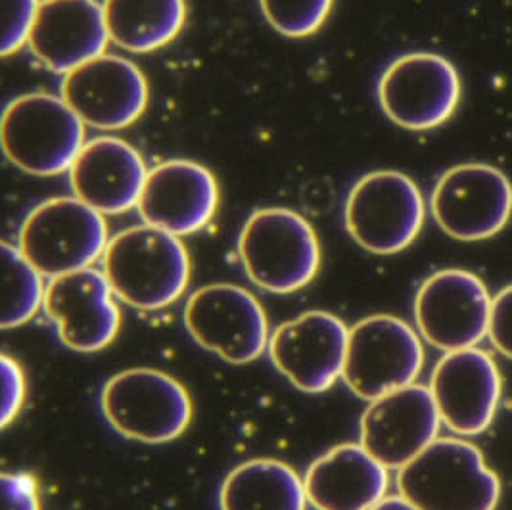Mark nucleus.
<instances>
[{"mask_svg":"<svg viewBox=\"0 0 512 510\" xmlns=\"http://www.w3.org/2000/svg\"><path fill=\"white\" fill-rule=\"evenodd\" d=\"M2 420L0 424L6 428L14 418L18 417L25 399V374L22 367L2 355Z\"/></svg>","mask_w":512,"mask_h":510,"instance_id":"obj_27","label":"nucleus"},{"mask_svg":"<svg viewBox=\"0 0 512 510\" xmlns=\"http://www.w3.org/2000/svg\"><path fill=\"white\" fill-rule=\"evenodd\" d=\"M148 169L139 150L116 137L87 142L70 167L75 198L102 215H117L139 206Z\"/></svg>","mask_w":512,"mask_h":510,"instance_id":"obj_20","label":"nucleus"},{"mask_svg":"<svg viewBox=\"0 0 512 510\" xmlns=\"http://www.w3.org/2000/svg\"><path fill=\"white\" fill-rule=\"evenodd\" d=\"M424 198L405 173L384 169L361 177L346 200L351 238L367 252L392 255L409 248L424 225Z\"/></svg>","mask_w":512,"mask_h":510,"instance_id":"obj_6","label":"nucleus"},{"mask_svg":"<svg viewBox=\"0 0 512 510\" xmlns=\"http://www.w3.org/2000/svg\"><path fill=\"white\" fill-rule=\"evenodd\" d=\"M2 56H10L29 43V35L37 20L41 2L39 0H2Z\"/></svg>","mask_w":512,"mask_h":510,"instance_id":"obj_26","label":"nucleus"},{"mask_svg":"<svg viewBox=\"0 0 512 510\" xmlns=\"http://www.w3.org/2000/svg\"><path fill=\"white\" fill-rule=\"evenodd\" d=\"M430 392L449 430L476 436L493 422L501 397V376L486 351L459 349L447 353L436 365Z\"/></svg>","mask_w":512,"mask_h":510,"instance_id":"obj_17","label":"nucleus"},{"mask_svg":"<svg viewBox=\"0 0 512 510\" xmlns=\"http://www.w3.org/2000/svg\"><path fill=\"white\" fill-rule=\"evenodd\" d=\"M269 25L284 37L302 39L325 25L334 0H259Z\"/></svg>","mask_w":512,"mask_h":510,"instance_id":"obj_25","label":"nucleus"},{"mask_svg":"<svg viewBox=\"0 0 512 510\" xmlns=\"http://www.w3.org/2000/svg\"><path fill=\"white\" fill-rule=\"evenodd\" d=\"M399 493L420 510H495L501 484L472 443L436 440L399 470Z\"/></svg>","mask_w":512,"mask_h":510,"instance_id":"obj_2","label":"nucleus"},{"mask_svg":"<svg viewBox=\"0 0 512 510\" xmlns=\"http://www.w3.org/2000/svg\"><path fill=\"white\" fill-rule=\"evenodd\" d=\"M2 486V510H41L39 487L33 476L27 474H8L0 478Z\"/></svg>","mask_w":512,"mask_h":510,"instance_id":"obj_28","label":"nucleus"},{"mask_svg":"<svg viewBox=\"0 0 512 510\" xmlns=\"http://www.w3.org/2000/svg\"><path fill=\"white\" fill-rule=\"evenodd\" d=\"M102 8L110 41L135 54L169 45L187 22L185 0H104Z\"/></svg>","mask_w":512,"mask_h":510,"instance_id":"obj_22","label":"nucleus"},{"mask_svg":"<svg viewBox=\"0 0 512 510\" xmlns=\"http://www.w3.org/2000/svg\"><path fill=\"white\" fill-rule=\"evenodd\" d=\"M190 336L221 359L244 365L269 346L267 315L248 290L234 284H210L196 290L185 309Z\"/></svg>","mask_w":512,"mask_h":510,"instance_id":"obj_11","label":"nucleus"},{"mask_svg":"<svg viewBox=\"0 0 512 510\" xmlns=\"http://www.w3.org/2000/svg\"><path fill=\"white\" fill-rule=\"evenodd\" d=\"M219 206V186L208 167L190 160H169L148 171L139 200L146 225L175 236L202 231Z\"/></svg>","mask_w":512,"mask_h":510,"instance_id":"obj_18","label":"nucleus"},{"mask_svg":"<svg viewBox=\"0 0 512 510\" xmlns=\"http://www.w3.org/2000/svg\"><path fill=\"white\" fill-rule=\"evenodd\" d=\"M430 208L440 229L451 238L488 240L511 221V181L493 165H455L438 179Z\"/></svg>","mask_w":512,"mask_h":510,"instance_id":"obj_10","label":"nucleus"},{"mask_svg":"<svg viewBox=\"0 0 512 510\" xmlns=\"http://www.w3.org/2000/svg\"><path fill=\"white\" fill-rule=\"evenodd\" d=\"M307 503L300 476L273 459L236 466L219 493L221 510H305Z\"/></svg>","mask_w":512,"mask_h":510,"instance_id":"obj_23","label":"nucleus"},{"mask_svg":"<svg viewBox=\"0 0 512 510\" xmlns=\"http://www.w3.org/2000/svg\"><path fill=\"white\" fill-rule=\"evenodd\" d=\"M108 227L100 211L79 198H52L25 217L20 250L43 277L89 269L108 248Z\"/></svg>","mask_w":512,"mask_h":510,"instance_id":"obj_5","label":"nucleus"},{"mask_svg":"<svg viewBox=\"0 0 512 510\" xmlns=\"http://www.w3.org/2000/svg\"><path fill=\"white\" fill-rule=\"evenodd\" d=\"M373 510H420L411 503V501H407L403 495H399V497H384Z\"/></svg>","mask_w":512,"mask_h":510,"instance_id":"obj_30","label":"nucleus"},{"mask_svg":"<svg viewBox=\"0 0 512 510\" xmlns=\"http://www.w3.org/2000/svg\"><path fill=\"white\" fill-rule=\"evenodd\" d=\"M43 275L27 261L20 248L2 244V328H16L31 321L45 305Z\"/></svg>","mask_w":512,"mask_h":510,"instance_id":"obj_24","label":"nucleus"},{"mask_svg":"<svg viewBox=\"0 0 512 510\" xmlns=\"http://www.w3.org/2000/svg\"><path fill=\"white\" fill-rule=\"evenodd\" d=\"M440 422L430 388L411 384L371 401L361 418V445L386 468H403L436 441Z\"/></svg>","mask_w":512,"mask_h":510,"instance_id":"obj_15","label":"nucleus"},{"mask_svg":"<svg viewBox=\"0 0 512 510\" xmlns=\"http://www.w3.org/2000/svg\"><path fill=\"white\" fill-rule=\"evenodd\" d=\"M102 273L119 300L140 311H158L185 294L190 257L179 236L140 225L108 242Z\"/></svg>","mask_w":512,"mask_h":510,"instance_id":"obj_1","label":"nucleus"},{"mask_svg":"<svg viewBox=\"0 0 512 510\" xmlns=\"http://www.w3.org/2000/svg\"><path fill=\"white\" fill-rule=\"evenodd\" d=\"M424 365L419 334L392 315H374L350 330L342 378L365 401L415 384Z\"/></svg>","mask_w":512,"mask_h":510,"instance_id":"obj_8","label":"nucleus"},{"mask_svg":"<svg viewBox=\"0 0 512 510\" xmlns=\"http://www.w3.org/2000/svg\"><path fill=\"white\" fill-rule=\"evenodd\" d=\"M62 98L85 125L117 131L139 121L148 106V81L127 58L102 54L70 71L62 81Z\"/></svg>","mask_w":512,"mask_h":510,"instance_id":"obj_13","label":"nucleus"},{"mask_svg":"<svg viewBox=\"0 0 512 510\" xmlns=\"http://www.w3.org/2000/svg\"><path fill=\"white\" fill-rule=\"evenodd\" d=\"M108 41L104 8L96 0H45L27 45L48 70L68 75L102 56Z\"/></svg>","mask_w":512,"mask_h":510,"instance_id":"obj_19","label":"nucleus"},{"mask_svg":"<svg viewBox=\"0 0 512 510\" xmlns=\"http://www.w3.org/2000/svg\"><path fill=\"white\" fill-rule=\"evenodd\" d=\"M45 311L60 340L81 353L108 348L121 326L110 282L91 267L50 280Z\"/></svg>","mask_w":512,"mask_h":510,"instance_id":"obj_16","label":"nucleus"},{"mask_svg":"<svg viewBox=\"0 0 512 510\" xmlns=\"http://www.w3.org/2000/svg\"><path fill=\"white\" fill-rule=\"evenodd\" d=\"M348 338V326L336 315L307 311L275 330L269 340V355L298 390L321 394L344 372Z\"/></svg>","mask_w":512,"mask_h":510,"instance_id":"obj_14","label":"nucleus"},{"mask_svg":"<svg viewBox=\"0 0 512 510\" xmlns=\"http://www.w3.org/2000/svg\"><path fill=\"white\" fill-rule=\"evenodd\" d=\"M0 140L12 165L52 177L70 171L85 146V123L62 96L24 94L4 108Z\"/></svg>","mask_w":512,"mask_h":510,"instance_id":"obj_4","label":"nucleus"},{"mask_svg":"<svg viewBox=\"0 0 512 510\" xmlns=\"http://www.w3.org/2000/svg\"><path fill=\"white\" fill-rule=\"evenodd\" d=\"M303 486L317 510H373L386 495L388 470L363 445L344 443L309 466Z\"/></svg>","mask_w":512,"mask_h":510,"instance_id":"obj_21","label":"nucleus"},{"mask_svg":"<svg viewBox=\"0 0 512 510\" xmlns=\"http://www.w3.org/2000/svg\"><path fill=\"white\" fill-rule=\"evenodd\" d=\"M491 298L476 275L445 269L424 280L415 300V319L426 342L442 351L474 348L489 332Z\"/></svg>","mask_w":512,"mask_h":510,"instance_id":"obj_12","label":"nucleus"},{"mask_svg":"<svg viewBox=\"0 0 512 510\" xmlns=\"http://www.w3.org/2000/svg\"><path fill=\"white\" fill-rule=\"evenodd\" d=\"M461 77L440 54L411 52L396 58L378 81L382 112L409 131H430L449 121L461 102Z\"/></svg>","mask_w":512,"mask_h":510,"instance_id":"obj_9","label":"nucleus"},{"mask_svg":"<svg viewBox=\"0 0 512 510\" xmlns=\"http://www.w3.org/2000/svg\"><path fill=\"white\" fill-rule=\"evenodd\" d=\"M488 334L493 346L512 359V284L491 302Z\"/></svg>","mask_w":512,"mask_h":510,"instance_id":"obj_29","label":"nucleus"},{"mask_svg":"<svg viewBox=\"0 0 512 510\" xmlns=\"http://www.w3.org/2000/svg\"><path fill=\"white\" fill-rule=\"evenodd\" d=\"M238 254L250 280L273 294H292L317 277L321 244L300 213L257 209L238 238Z\"/></svg>","mask_w":512,"mask_h":510,"instance_id":"obj_3","label":"nucleus"},{"mask_svg":"<svg viewBox=\"0 0 512 510\" xmlns=\"http://www.w3.org/2000/svg\"><path fill=\"white\" fill-rule=\"evenodd\" d=\"M102 411L125 438L167 443L185 434L192 420V401L173 376L154 369H131L108 380Z\"/></svg>","mask_w":512,"mask_h":510,"instance_id":"obj_7","label":"nucleus"}]
</instances>
